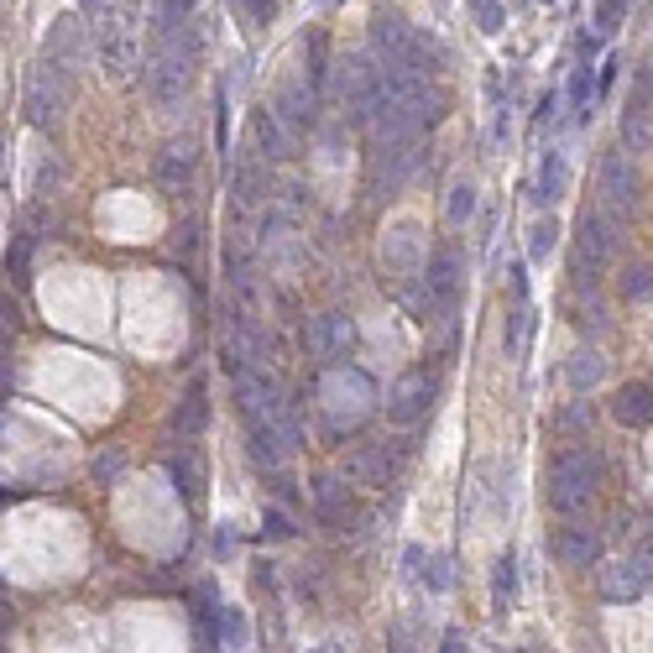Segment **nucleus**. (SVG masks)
<instances>
[{
  "label": "nucleus",
  "instance_id": "nucleus-5",
  "mask_svg": "<svg viewBox=\"0 0 653 653\" xmlns=\"http://www.w3.org/2000/svg\"><path fill=\"white\" fill-rule=\"evenodd\" d=\"M622 246V220H612L606 209H586L580 215V236H575V251H570V272H575V288H591L601 267L617 256Z\"/></svg>",
  "mask_w": 653,
  "mask_h": 653
},
{
  "label": "nucleus",
  "instance_id": "nucleus-35",
  "mask_svg": "<svg viewBox=\"0 0 653 653\" xmlns=\"http://www.w3.org/2000/svg\"><path fill=\"white\" fill-rule=\"evenodd\" d=\"M617 21H622V0H601V6H596V21H591V27H596V37L606 42V37L617 32Z\"/></svg>",
  "mask_w": 653,
  "mask_h": 653
},
{
  "label": "nucleus",
  "instance_id": "nucleus-49",
  "mask_svg": "<svg viewBox=\"0 0 653 653\" xmlns=\"http://www.w3.org/2000/svg\"><path fill=\"white\" fill-rule=\"evenodd\" d=\"M398 653H413V648H408V638H403V633H398Z\"/></svg>",
  "mask_w": 653,
  "mask_h": 653
},
{
  "label": "nucleus",
  "instance_id": "nucleus-31",
  "mask_svg": "<svg viewBox=\"0 0 653 653\" xmlns=\"http://www.w3.org/2000/svg\"><path fill=\"white\" fill-rule=\"evenodd\" d=\"M168 476H173V486L183 497H199V486H204V476H199V465H194V455H178V460H168Z\"/></svg>",
  "mask_w": 653,
  "mask_h": 653
},
{
  "label": "nucleus",
  "instance_id": "nucleus-18",
  "mask_svg": "<svg viewBox=\"0 0 653 653\" xmlns=\"http://www.w3.org/2000/svg\"><path fill=\"white\" fill-rule=\"evenodd\" d=\"M565 189H570V157L565 152H544V162H539V178H533V204L539 209H549V204H559L565 199Z\"/></svg>",
  "mask_w": 653,
  "mask_h": 653
},
{
  "label": "nucleus",
  "instance_id": "nucleus-37",
  "mask_svg": "<svg viewBox=\"0 0 653 653\" xmlns=\"http://www.w3.org/2000/svg\"><path fill=\"white\" fill-rule=\"evenodd\" d=\"M220 638H225V648H241L246 643V622H241V612H220Z\"/></svg>",
  "mask_w": 653,
  "mask_h": 653
},
{
  "label": "nucleus",
  "instance_id": "nucleus-36",
  "mask_svg": "<svg viewBox=\"0 0 653 653\" xmlns=\"http://www.w3.org/2000/svg\"><path fill=\"white\" fill-rule=\"evenodd\" d=\"M236 6L246 11L251 27H272V21H277V0H236Z\"/></svg>",
  "mask_w": 653,
  "mask_h": 653
},
{
  "label": "nucleus",
  "instance_id": "nucleus-21",
  "mask_svg": "<svg viewBox=\"0 0 653 653\" xmlns=\"http://www.w3.org/2000/svg\"><path fill=\"white\" fill-rule=\"evenodd\" d=\"M612 418H617L622 429L653 424V387H648V382H627V387L617 392V403H612Z\"/></svg>",
  "mask_w": 653,
  "mask_h": 653
},
{
  "label": "nucleus",
  "instance_id": "nucleus-13",
  "mask_svg": "<svg viewBox=\"0 0 653 653\" xmlns=\"http://www.w3.org/2000/svg\"><path fill=\"white\" fill-rule=\"evenodd\" d=\"M314 105H319V89H314L309 74H288L283 84H277V95H272V110L283 115L293 131H309L314 126Z\"/></svg>",
  "mask_w": 653,
  "mask_h": 653
},
{
  "label": "nucleus",
  "instance_id": "nucleus-17",
  "mask_svg": "<svg viewBox=\"0 0 653 653\" xmlns=\"http://www.w3.org/2000/svg\"><path fill=\"white\" fill-rule=\"evenodd\" d=\"M554 559L559 565H570V570H586V565H596L601 559V533L591 528V523H570V528H559L554 533Z\"/></svg>",
  "mask_w": 653,
  "mask_h": 653
},
{
  "label": "nucleus",
  "instance_id": "nucleus-39",
  "mask_svg": "<svg viewBox=\"0 0 653 653\" xmlns=\"http://www.w3.org/2000/svg\"><path fill=\"white\" fill-rule=\"evenodd\" d=\"M424 580H429V591H450V586H455V575H450V559H445V554H439V559H434V565L424 570Z\"/></svg>",
  "mask_w": 653,
  "mask_h": 653
},
{
  "label": "nucleus",
  "instance_id": "nucleus-26",
  "mask_svg": "<svg viewBox=\"0 0 653 653\" xmlns=\"http://www.w3.org/2000/svg\"><path fill=\"white\" fill-rule=\"evenodd\" d=\"M314 507L324 523H345V512H351V492H345L340 476H319L314 481Z\"/></svg>",
  "mask_w": 653,
  "mask_h": 653
},
{
  "label": "nucleus",
  "instance_id": "nucleus-40",
  "mask_svg": "<svg viewBox=\"0 0 653 653\" xmlns=\"http://www.w3.org/2000/svg\"><path fill=\"white\" fill-rule=\"evenodd\" d=\"M115 6H121V0H79V11H84L89 21H95V27H100V21H105Z\"/></svg>",
  "mask_w": 653,
  "mask_h": 653
},
{
  "label": "nucleus",
  "instance_id": "nucleus-38",
  "mask_svg": "<svg viewBox=\"0 0 653 653\" xmlns=\"http://www.w3.org/2000/svg\"><path fill=\"white\" fill-rule=\"evenodd\" d=\"M215 142H220V152H230V100H225V89L215 95Z\"/></svg>",
  "mask_w": 653,
  "mask_h": 653
},
{
  "label": "nucleus",
  "instance_id": "nucleus-16",
  "mask_svg": "<svg viewBox=\"0 0 653 653\" xmlns=\"http://www.w3.org/2000/svg\"><path fill=\"white\" fill-rule=\"evenodd\" d=\"M398 465H403L398 445H366V450H356L351 460H345V476H351L356 486H387L392 476H398Z\"/></svg>",
  "mask_w": 653,
  "mask_h": 653
},
{
  "label": "nucleus",
  "instance_id": "nucleus-29",
  "mask_svg": "<svg viewBox=\"0 0 653 653\" xmlns=\"http://www.w3.org/2000/svg\"><path fill=\"white\" fill-rule=\"evenodd\" d=\"M512 596H518V559L502 554V559H497V570H492V601H497V612H507Z\"/></svg>",
  "mask_w": 653,
  "mask_h": 653
},
{
  "label": "nucleus",
  "instance_id": "nucleus-34",
  "mask_svg": "<svg viewBox=\"0 0 653 653\" xmlns=\"http://www.w3.org/2000/svg\"><path fill=\"white\" fill-rule=\"evenodd\" d=\"M523 335H528V309L507 314V330H502V345H507V356H523Z\"/></svg>",
  "mask_w": 653,
  "mask_h": 653
},
{
  "label": "nucleus",
  "instance_id": "nucleus-24",
  "mask_svg": "<svg viewBox=\"0 0 653 653\" xmlns=\"http://www.w3.org/2000/svg\"><path fill=\"white\" fill-rule=\"evenodd\" d=\"M565 382H570L575 392H596V387L606 382V356L591 351V345H586V351H575V356L565 361Z\"/></svg>",
  "mask_w": 653,
  "mask_h": 653
},
{
  "label": "nucleus",
  "instance_id": "nucleus-30",
  "mask_svg": "<svg viewBox=\"0 0 653 653\" xmlns=\"http://www.w3.org/2000/svg\"><path fill=\"white\" fill-rule=\"evenodd\" d=\"M622 298H627V303L653 298V262H633V267L622 272Z\"/></svg>",
  "mask_w": 653,
  "mask_h": 653
},
{
  "label": "nucleus",
  "instance_id": "nucleus-43",
  "mask_svg": "<svg viewBox=\"0 0 653 653\" xmlns=\"http://www.w3.org/2000/svg\"><path fill=\"white\" fill-rule=\"evenodd\" d=\"M586 424V403H575V408H565V413H554V429H580Z\"/></svg>",
  "mask_w": 653,
  "mask_h": 653
},
{
  "label": "nucleus",
  "instance_id": "nucleus-20",
  "mask_svg": "<svg viewBox=\"0 0 653 653\" xmlns=\"http://www.w3.org/2000/svg\"><path fill=\"white\" fill-rule=\"evenodd\" d=\"M622 147L627 152H648L653 147V105L638 95H627V110H622Z\"/></svg>",
  "mask_w": 653,
  "mask_h": 653
},
{
  "label": "nucleus",
  "instance_id": "nucleus-6",
  "mask_svg": "<svg viewBox=\"0 0 653 653\" xmlns=\"http://www.w3.org/2000/svg\"><path fill=\"white\" fill-rule=\"evenodd\" d=\"M68 100H74V74H63V68L48 63V58L27 68V89H21V105H27V121H32L37 131H58Z\"/></svg>",
  "mask_w": 653,
  "mask_h": 653
},
{
  "label": "nucleus",
  "instance_id": "nucleus-47",
  "mask_svg": "<svg viewBox=\"0 0 653 653\" xmlns=\"http://www.w3.org/2000/svg\"><path fill=\"white\" fill-rule=\"evenodd\" d=\"M439 653H465V638H460V633H450V638H445V648H439Z\"/></svg>",
  "mask_w": 653,
  "mask_h": 653
},
{
  "label": "nucleus",
  "instance_id": "nucleus-28",
  "mask_svg": "<svg viewBox=\"0 0 653 653\" xmlns=\"http://www.w3.org/2000/svg\"><path fill=\"white\" fill-rule=\"evenodd\" d=\"M204 418H209V408H204V382H194V387H189V398H183V408L173 413V429L189 439V434L204 429Z\"/></svg>",
  "mask_w": 653,
  "mask_h": 653
},
{
  "label": "nucleus",
  "instance_id": "nucleus-23",
  "mask_svg": "<svg viewBox=\"0 0 653 653\" xmlns=\"http://www.w3.org/2000/svg\"><path fill=\"white\" fill-rule=\"evenodd\" d=\"M236 209L241 215H256V204H262V194H267V173H262V157H246L241 168H236Z\"/></svg>",
  "mask_w": 653,
  "mask_h": 653
},
{
  "label": "nucleus",
  "instance_id": "nucleus-46",
  "mask_svg": "<svg viewBox=\"0 0 653 653\" xmlns=\"http://www.w3.org/2000/svg\"><path fill=\"white\" fill-rule=\"evenodd\" d=\"M403 565H408V570H418V565H424V549L408 544V549H403Z\"/></svg>",
  "mask_w": 653,
  "mask_h": 653
},
{
  "label": "nucleus",
  "instance_id": "nucleus-14",
  "mask_svg": "<svg viewBox=\"0 0 653 653\" xmlns=\"http://www.w3.org/2000/svg\"><path fill=\"white\" fill-rule=\"evenodd\" d=\"M382 267H387V272H398V277H418V272L429 267L424 241H418V225H413V220L392 225V236L382 241Z\"/></svg>",
  "mask_w": 653,
  "mask_h": 653
},
{
  "label": "nucleus",
  "instance_id": "nucleus-19",
  "mask_svg": "<svg viewBox=\"0 0 653 653\" xmlns=\"http://www.w3.org/2000/svg\"><path fill=\"white\" fill-rule=\"evenodd\" d=\"M418 168V142L403 147H377V194H398L403 178Z\"/></svg>",
  "mask_w": 653,
  "mask_h": 653
},
{
  "label": "nucleus",
  "instance_id": "nucleus-42",
  "mask_svg": "<svg viewBox=\"0 0 653 653\" xmlns=\"http://www.w3.org/2000/svg\"><path fill=\"white\" fill-rule=\"evenodd\" d=\"M115 471H121V450H105V455L95 460V481H110Z\"/></svg>",
  "mask_w": 653,
  "mask_h": 653
},
{
  "label": "nucleus",
  "instance_id": "nucleus-50",
  "mask_svg": "<svg viewBox=\"0 0 653 653\" xmlns=\"http://www.w3.org/2000/svg\"><path fill=\"white\" fill-rule=\"evenodd\" d=\"M319 6H340V0H319Z\"/></svg>",
  "mask_w": 653,
  "mask_h": 653
},
{
  "label": "nucleus",
  "instance_id": "nucleus-48",
  "mask_svg": "<svg viewBox=\"0 0 653 653\" xmlns=\"http://www.w3.org/2000/svg\"><path fill=\"white\" fill-rule=\"evenodd\" d=\"M314 653H345L340 643H324V648H314Z\"/></svg>",
  "mask_w": 653,
  "mask_h": 653
},
{
  "label": "nucleus",
  "instance_id": "nucleus-2",
  "mask_svg": "<svg viewBox=\"0 0 653 653\" xmlns=\"http://www.w3.org/2000/svg\"><path fill=\"white\" fill-rule=\"evenodd\" d=\"M314 398H319V413H324V424H330V434H351L377 413V382H371V371L340 361L319 377Z\"/></svg>",
  "mask_w": 653,
  "mask_h": 653
},
{
  "label": "nucleus",
  "instance_id": "nucleus-45",
  "mask_svg": "<svg viewBox=\"0 0 653 653\" xmlns=\"http://www.w3.org/2000/svg\"><path fill=\"white\" fill-rule=\"evenodd\" d=\"M633 89H638V95L653 105V63H643V68H638V84H633Z\"/></svg>",
  "mask_w": 653,
  "mask_h": 653
},
{
  "label": "nucleus",
  "instance_id": "nucleus-1",
  "mask_svg": "<svg viewBox=\"0 0 653 653\" xmlns=\"http://www.w3.org/2000/svg\"><path fill=\"white\" fill-rule=\"evenodd\" d=\"M439 115V89L413 74V68H382V100H377V115H371V136L377 147H403V142H418V131Z\"/></svg>",
  "mask_w": 653,
  "mask_h": 653
},
{
  "label": "nucleus",
  "instance_id": "nucleus-32",
  "mask_svg": "<svg viewBox=\"0 0 653 653\" xmlns=\"http://www.w3.org/2000/svg\"><path fill=\"white\" fill-rule=\"evenodd\" d=\"M554 241H559V225H554V220H539V225L528 230V256H533V262H549Z\"/></svg>",
  "mask_w": 653,
  "mask_h": 653
},
{
  "label": "nucleus",
  "instance_id": "nucleus-9",
  "mask_svg": "<svg viewBox=\"0 0 653 653\" xmlns=\"http://www.w3.org/2000/svg\"><path fill=\"white\" fill-rule=\"evenodd\" d=\"M460 272H465V256L455 246H439L424 267V288H429V319H450L455 314V298H460Z\"/></svg>",
  "mask_w": 653,
  "mask_h": 653
},
{
  "label": "nucleus",
  "instance_id": "nucleus-25",
  "mask_svg": "<svg viewBox=\"0 0 653 653\" xmlns=\"http://www.w3.org/2000/svg\"><path fill=\"white\" fill-rule=\"evenodd\" d=\"M246 455L262 465V471H272V465L288 455V445H283V434H277L272 424H246Z\"/></svg>",
  "mask_w": 653,
  "mask_h": 653
},
{
  "label": "nucleus",
  "instance_id": "nucleus-12",
  "mask_svg": "<svg viewBox=\"0 0 653 653\" xmlns=\"http://www.w3.org/2000/svg\"><path fill=\"white\" fill-rule=\"evenodd\" d=\"M429 403H434V377L429 371H408V377H398L387 392V418L392 424H418V418L429 413Z\"/></svg>",
  "mask_w": 653,
  "mask_h": 653
},
{
  "label": "nucleus",
  "instance_id": "nucleus-3",
  "mask_svg": "<svg viewBox=\"0 0 653 653\" xmlns=\"http://www.w3.org/2000/svg\"><path fill=\"white\" fill-rule=\"evenodd\" d=\"M330 89H335V100L345 110V121H351V126H371L377 100H382V68H371L366 53H345L330 68Z\"/></svg>",
  "mask_w": 653,
  "mask_h": 653
},
{
  "label": "nucleus",
  "instance_id": "nucleus-8",
  "mask_svg": "<svg viewBox=\"0 0 653 653\" xmlns=\"http://www.w3.org/2000/svg\"><path fill=\"white\" fill-rule=\"evenodd\" d=\"M303 351H309L314 361H345L356 351V319L351 314H340V309H330V314H314L309 319V330H303Z\"/></svg>",
  "mask_w": 653,
  "mask_h": 653
},
{
  "label": "nucleus",
  "instance_id": "nucleus-41",
  "mask_svg": "<svg viewBox=\"0 0 653 653\" xmlns=\"http://www.w3.org/2000/svg\"><path fill=\"white\" fill-rule=\"evenodd\" d=\"M293 533V523H288V512H277V507H267V539H288Z\"/></svg>",
  "mask_w": 653,
  "mask_h": 653
},
{
  "label": "nucleus",
  "instance_id": "nucleus-33",
  "mask_svg": "<svg viewBox=\"0 0 653 653\" xmlns=\"http://www.w3.org/2000/svg\"><path fill=\"white\" fill-rule=\"evenodd\" d=\"M471 11H476V27L486 37H497L507 27V11H502V0H471Z\"/></svg>",
  "mask_w": 653,
  "mask_h": 653
},
{
  "label": "nucleus",
  "instance_id": "nucleus-11",
  "mask_svg": "<svg viewBox=\"0 0 653 653\" xmlns=\"http://www.w3.org/2000/svg\"><path fill=\"white\" fill-rule=\"evenodd\" d=\"M648 586H653V554L648 549L617 559L612 570H601V596L606 601H638Z\"/></svg>",
  "mask_w": 653,
  "mask_h": 653
},
{
  "label": "nucleus",
  "instance_id": "nucleus-22",
  "mask_svg": "<svg viewBox=\"0 0 653 653\" xmlns=\"http://www.w3.org/2000/svg\"><path fill=\"white\" fill-rule=\"evenodd\" d=\"M194 162H199L194 142H168V147H162V157H157V178L168 183V189H173V183L183 189V183L194 178Z\"/></svg>",
  "mask_w": 653,
  "mask_h": 653
},
{
  "label": "nucleus",
  "instance_id": "nucleus-7",
  "mask_svg": "<svg viewBox=\"0 0 653 653\" xmlns=\"http://www.w3.org/2000/svg\"><path fill=\"white\" fill-rule=\"evenodd\" d=\"M596 194H601V209H606L612 220L633 215V204H638V173H633V162H627V147H612V152L601 157Z\"/></svg>",
  "mask_w": 653,
  "mask_h": 653
},
{
  "label": "nucleus",
  "instance_id": "nucleus-10",
  "mask_svg": "<svg viewBox=\"0 0 653 653\" xmlns=\"http://www.w3.org/2000/svg\"><path fill=\"white\" fill-rule=\"evenodd\" d=\"M42 48H48V63H58L63 74L79 79V68L89 63V27H79V16H58Z\"/></svg>",
  "mask_w": 653,
  "mask_h": 653
},
{
  "label": "nucleus",
  "instance_id": "nucleus-51",
  "mask_svg": "<svg viewBox=\"0 0 653 653\" xmlns=\"http://www.w3.org/2000/svg\"><path fill=\"white\" fill-rule=\"evenodd\" d=\"M518 653H528V648H518Z\"/></svg>",
  "mask_w": 653,
  "mask_h": 653
},
{
  "label": "nucleus",
  "instance_id": "nucleus-27",
  "mask_svg": "<svg viewBox=\"0 0 653 653\" xmlns=\"http://www.w3.org/2000/svg\"><path fill=\"white\" fill-rule=\"evenodd\" d=\"M471 215H476V183L471 178H455L450 194H445V220L450 225H471Z\"/></svg>",
  "mask_w": 653,
  "mask_h": 653
},
{
  "label": "nucleus",
  "instance_id": "nucleus-15",
  "mask_svg": "<svg viewBox=\"0 0 653 653\" xmlns=\"http://www.w3.org/2000/svg\"><path fill=\"white\" fill-rule=\"evenodd\" d=\"M251 136H256V157H267V162H288L298 152V131L272 105L251 115Z\"/></svg>",
  "mask_w": 653,
  "mask_h": 653
},
{
  "label": "nucleus",
  "instance_id": "nucleus-44",
  "mask_svg": "<svg viewBox=\"0 0 653 653\" xmlns=\"http://www.w3.org/2000/svg\"><path fill=\"white\" fill-rule=\"evenodd\" d=\"M215 554H220V559H225V554H236V533H230V523L215 528Z\"/></svg>",
  "mask_w": 653,
  "mask_h": 653
},
{
  "label": "nucleus",
  "instance_id": "nucleus-4",
  "mask_svg": "<svg viewBox=\"0 0 653 653\" xmlns=\"http://www.w3.org/2000/svg\"><path fill=\"white\" fill-rule=\"evenodd\" d=\"M596 486H601V460L591 450H565L549 471V507L575 518L596 502Z\"/></svg>",
  "mask_w": 653,
  "mask_h": 653
}]
</instances>
